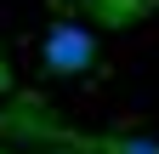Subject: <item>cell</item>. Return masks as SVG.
<instances>
[{
	"mask_svg": "<svg viewBox=\"0 0 159 154\" xmlns=\"http://www.w3.org/2000/svg\"><path fill=\"white\" fill-rule=\"evenodd\" d=\"M40 57H46L51 74H85L97 63V34L85 23H57L46 34V51H40Z\"/></svg>",
	"mask_w": 159,
	"mask_h": 154,
	"instance_id": "obj_1",
	"label": "cell"
},
{
	"mask_svg": "<svg viewBox=\"0 0 159 154\" xmlns=\"http://www.w3.org/2000/svg\"><path fill=\"white\" fill-rule=\"evenodd\" d=\"M114 154H159V143H153V137H119Z\"/></svg>",
	"mask_w": 159,
	"mask_h": 154,
	"instance_id": "obj_2",
	"label": "cell"
}]
</instances>
